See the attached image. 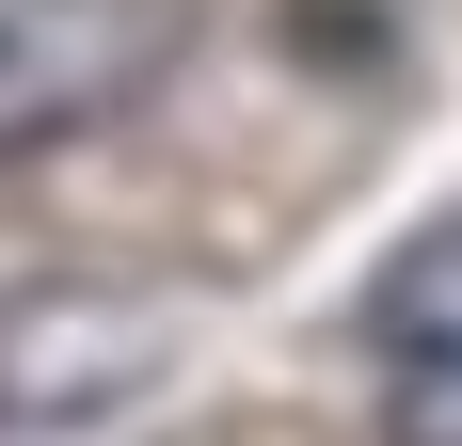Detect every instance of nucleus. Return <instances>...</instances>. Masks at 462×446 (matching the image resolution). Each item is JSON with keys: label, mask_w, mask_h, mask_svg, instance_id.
I'll use <instances>...</instances> for the list:
<instances>
[{"label": "nucleus", "mask_w": 462, "mask_h": 446, "mask_svg": "<svg viewBox=\"0 0 462 446\" xmlns=\"http://www.w3.org/2000/svg\"><path fill=\"white\" fill-rule=\"evenodd\" d=\"M191 33H208V0H0V160L128 128L191 64Z\"/></svg>", "instance_id": "1"}, {"label": "nucleus", "mask_w": 462, "mask_h": 446, "mask_svg": "<svg viewBox=\"0 0 462 446\" xmlns=\"http://www.w3.org/2000/svg\"><path fill=\"white\" fill-rule=\"evenodd\" d=\"M191 303L176 287H0V446L32 431H96V414H128L160 367H176Z\"/></svg>", "instance_id": "2"}, {"label": "nucleus", "mask_w": 462, "mask_h": 446, "mask_svg": "<svg viewBox=\"0 0 462 446\" xmlns=\"http://www.w3.org/2000/svg\"><path fill=\"white\" fill-rule=\"evenodd\" d=\"M367 335L383 351H462V208H430L367 287Z\"/></svg>", "instance_id": "3"}, {"label": "nucleus", "mask_w": 462, "mask_h": 446, "mask_svg": "<svg viewBox=\"0 0 462 446\" xmlns=\"http://www.w3.org/2000/svg\"><path fill=\"white\" fill-rule=\"evenodd\" d=\"M383 446H462V351H399V399H383Z\"/></svg>", "instance_id": "4"}]
</instances>
